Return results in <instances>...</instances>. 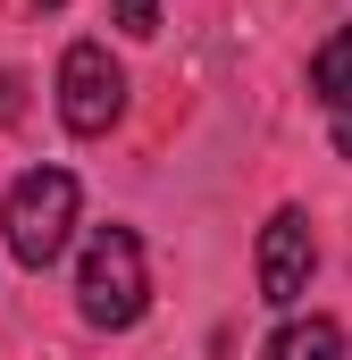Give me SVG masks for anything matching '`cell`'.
<instances>
[{
  "mask_svg": "<svg viewBox=\"0 0 352 360\" xmlns=\"http://www.w3.org/2000/svg\"><path fill=\"white\" fill-rule=\"evenodd\" d=\"M76 310L92 327H134L151 310V276H143V235L134 226H92L84 269H76Z\"/></svg>",
  "mask_w": 352,
  "mask_h": 360,
  "instance_id": "1",
  "label": "cell"
},
{
  "mask_svg": "<svg viewBox=\"0 0 352 360\" xmlns=\"http://www.w3.org/2000/svg\"><path fill=\"white\" fill-rule=\"evenodd\" d=\"M68 226H76V176L68 168H34V176L8 184L0 235H8V260L17 269H51L68 252Z\"/></svg>",
  "mask_w": 352,
  "mask_h": 360,
  "instance_id": "2",
  "label": "cell"
},
{
  "mask_svg": "<svg viewBox=\"0 0 352 360\" xmlns=\"http://www.w3.org/2000/svg\"><path fill=\"white\" fill-rule=\"evenodd\" d=\"M118 109H126L118 59H109L101 42H68V59H59V117H68L76 134H109Z\"/></svg>",
  "mask_w": 352,
  "mask_h": 360,
  "instance_id": "3",
  "label": "cell"
},
{
  "mask_svg": "<svg viewBox=\"0 0 352 360\" xmlns=\"http://www.w3.org/2000/svg\"><path fill=\"white\" fill-rule=\"evenodd\" d=\"M310 269H319V243H310V218L302 210H277L260 226V302L294 310L310 293Z\"/></svg>",
  "mask_w": 352,
  "mask_h": 360,
  "instance_id": "4",
  "label": "cell"
},
{
  "mask_svg": "<svg viewBox=\"0 0 352 360\" xmlns=\"http://www.w3.org/2000/svg\"><path fill=\"white\" fill-rule=\"evenodd\" d=\"M260 360H344V327L336 319H285Z\"/></svg>",
  "mask_w": 352,
  "mask_h": 360,
  "instance_id": "5",
  "label": "cell"
},
{
  "mask_svg": "<svg viewBox=\"0 0 352 360\" xmlns=\"http://www.w3.org/2000/svg\"><path fill=\"white\" fill-rule=\"evenodd\" d=\"M310 92H319V101H336V109L352 101V25H336V42L310 59Z\"/></svg>",
  "mask_w": 352,
  "mask_h": 360,
  "instance_id": "6",
  "label": "cell"
},
{
  "mask_svg": "<svg viewBox=\"0 0 352 360\" xmlns=\"http://www.w3.org/2000/svg\"><path fill=\"white\" fill-rule=\"evenodd\" d=\"M118 25L126 34H160V0H118Z\"/></svg>",
  "mask_w": 352,
  "mask_h": 360,
  "instance_id": "7",
  "label": "cell"
},
{
  "mask_svg": "<svg viewBox=\"0 0 352 360\" xmlns=\"http://www.w3.org/2000/svg\"><path fill=\"white\" fill-rule=\"evenodd\" d=\"M17 109H25V76L0 68V126H17Z\"/></svg>",
  "mask_w": 352,
  "mask_h": 360,
  "instance_id": "8",
  "label": "cell"
},
{
  "mask_svg": "<svg viewBox=\"0 0 352 360\" xmlns=\"http://www.w3.org/2000/svg\"><path fill=\"white\" fill-rule=\"evenodd\" d=\"M336 151L352 160V101H344V117H336Z\"/></svg>",
  "mask_w": 352,
  "mask_h": 360,
  "instance_id": "9",
  "label": "cell"
},
{
  "mask_svg": "<svg viewBox=\"0 0 352 360\" xmlns=\"http://www.w3.org/2000/svg\"><path fill=\"white\" fill-rule=\"evenodd\" d=\"M42 8H59V0H42Z\"/></svg>",
  "mask_w": 352,
  "mask_h": 360,
  "instance_id": "10",
  "label": "cell"
}]
</instances>
